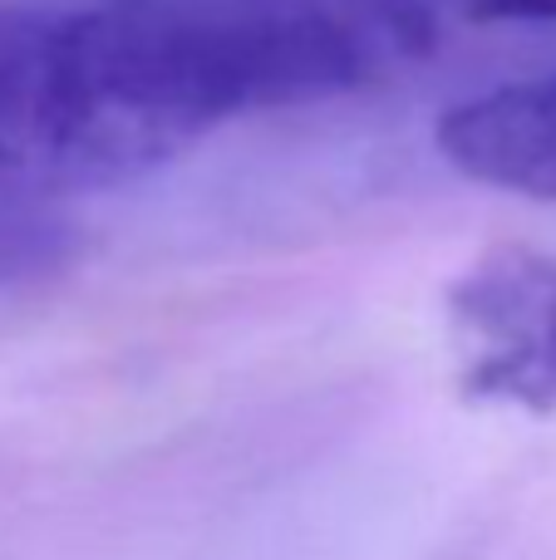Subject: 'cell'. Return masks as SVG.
<instances>
[{
    "mask_svg": "<svg viewBox=\"0 0 556 560\" xmlns=\"http://www.w3.org/2000/svg\"><path fill=\"white\" fill-rule=\"evenodd\" d=\"M439 153L473 183L556 202V74L488 89L439 118Z\"/></svg>",
    "mask_w": 556,
    "mask_h": 560,
    "instance_id": "obj_2",
    "label": "cell"
},
{
    "mask_svg": "<svg viewBox=\"0 0 556 560\" xmlns=\"http://www.w3.org/2000/svg\"><path fill=\"white\" fill-rule=\"evenodd\" d=\"M443 319L468 404L556 413V256L483 252L449 285Z\"/></svg>",
    "mask_w": 556,
    "mask_h": 560,
    "instance_id": "obj_1",
    "label": "cell"
},
{
    "mask_svg": "<svg viewBox=\"0 0 556 560\" xmlns=\"http://www.w3.org/2000/svg\"><path fill=\"white\" fill-rule=\"evenodd\" d=\"M49 246H55L49 226H0V276L20 271V266H35Z\"/></svg>",
    "mask_w": 556,
    "mask_h": 560,
    "instance_id": "obj_3",
    "label": "cell"
},
{
    "mask_svg": "<svg viewBox=\"0 0 556 560\" xmlns=\"http://www.w3.org/2000/svg\"><path fill=\"white\" fill-rule=\"evenodd\" d=\"M488 20H556V0H468Z\"/></svg>",
    "mask_w": 556,
    "mask_h": 560,
    "instance_id": "obj_4",
    "label": "cell"
}]
</instances>
